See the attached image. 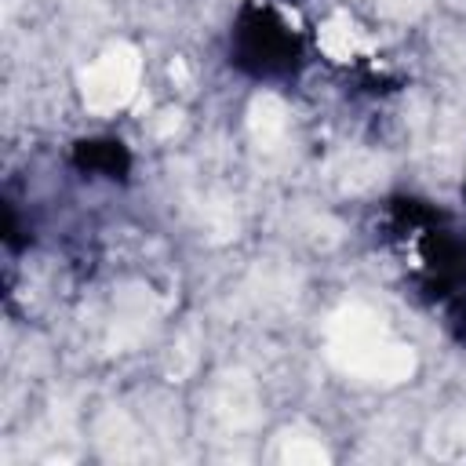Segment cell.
Instances as JSON below:
<instances>
[{
	"instance_id": "1",
	"label": "cell",
	"mask_w": 466,
	"mask_h": 466,
	"mask_svg": "<svg viewBox=\"0 0 466 466\" xmlns=\"http://www.w3.org/2000/svg\"><path fill=\"white\" fill-rule=\"evenodd\" d=\"M135 76H138V58L127 47H116L109 55H102L87 73H84V98L91 109L106 113L116 109L131 98L135 91Z\"/></svg>"
},
{
	"instance_id": "2",
	"label": "cell",
	"mask_w": 466,
	"mask_h": 466,
	"mask_svg": "<svg viewBox=\"0 0 466 466\" xmlns=\"http://www.w3.org/2000/svg\"><path fill=\"white\" fill-rule=\"evenodd\" d=\"M320 44H324V51H328L331 58H350V55L357 51L353 33H350L346 22H328V25L320 29Z\"/></svg>"
},
{
	"instance_id": "3",
	"label": "cell",
	"mask_w": 466,
	"mask_h": 466,
	"mask_svg": "<svg viewBox=\"0 0 466 466\" xmlns=\"http://www.w3.org/2000/svg\"><path fill=\"white\" fill-rule=\"evenodd\" d=\"M284 455H288L291 462H295V459H324V451H320V444H299V448H288Z\"/></svg>"
}]
</instances>
